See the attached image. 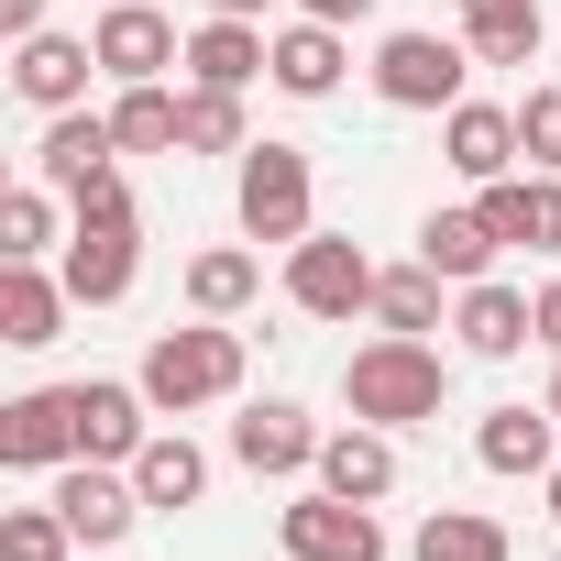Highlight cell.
Instances as JSON below:
<instances>
[{"label":"cell","mask_w":561,"mask_h":561,"mask_svg":"<svg viewBox=\"0 0 561 561\" xmlns=\"http://www.w3.org/2000/svg\"><path fill=\"white\" fill-rule=\"evenodd\" d=\"M440 397H451V364H440L419 331H375V342L342 364V408L375 419V430H419V419H440Z\"/></svg>","instance_id":"cell-1"},{"label":"cell","mask_w":561,"mask_h":561,"mask_svg":"<svg viewBox=\"0 0 561 561\" xmlns=\"http://www.w3.org/2000/svg\"><path fill=\"white\" fill-rule=\"evenodd\" d=\"M133 386L154 397V419H198V408L242 397V331H231V320H187V331H154Z\"/></svg>","instance_id":"cell-2"},{"label":"cell","mask_w":561,"mask_h":561,"mask_svg":"<svg viewBox=\"0 0 561 561\" xmlns=\"http://www.w3.org/2000/svg\"><path fill=\"white\" fill-rule=\"evenodd\" d=\"M78 231H67V298L78 309H122L133 298V275H144V209H133V187H100V198H78L67 209Z\"/></svg>","instance_id":"cell-3"},{"label":"cell","mask_w":561,"mask_h":561,"mask_svg":"<svg viewBox=\"0 0 561 561\" xmlns=\"http://www.w3.org/2000/svg\"><path fill=\"white\" fill-rule=\"evenodd\" d=\"M231 209H242V231L253 242H309L320 220V176H309V154L298 144H242V176H231Z\"/></svg>","instance_id":"cell-4"},{"label":"cell","mask_w":561,"mask_h":561,"mask_svg":"<svg viewBox=\"0 0 561 561\" xmlns=\"http://www.w3.org/2000/svg\"><path fill=\"white\" fill-rule=\"evenodd\" d=\"M375 253L364 242H342V231H309V242H287V309L298 320H353V309H375Z\"/></svg>","instance_id":"cell-5"},{"label":"cell","mask_w":561,"mask_h":561,"mask_svg":"<svg viewBox=\"0 0 561 561\" xmlns=\"http://www.w3.org/2000/svg\"><path fill=\"white\" fill-rule=\"evenodd\" d=\"M473 78V45L462 34H386L375 45V100L386 111H451Z\"/></svg>","instance_id":"cell-6"},{"label":"cell","mask_w":561,"mask_h":561,"mask_svg":"<svg viewBox=\"0 0 561 561\" xmlns=\"http://www.w3.org/2000/svg\"><path fill=\"white\" fill-rule=\"evenodd\" d=\"M34 176H45L67 209H78V198H100V187H122V133H111V111H45Z\"/></svg>","instance_id":"cell-7"},{"label":"cell","mask_w":561,"mask_h":561,"mask_svg":"<svg viewBox=\"0 0 561 561\" xmlns=\"http://www.w3.org/2000/svg\"><path fill=\"white\" fill-rule=\"evenodd\" d=\"M275 550H287V561H386V517L320 484L298 506H275Z\"/></svg>","instance_id":"cell-8"},{"label":"cell","mask_w":561,"mask_h":561,"mask_svg":"<svg viewBox=\"0 0 561 561\" xmlns=\"http://www.w3.org/2000/svg\"><path fill=\"white\" fill-rule=\"evenodd\" d=\"M89 45H100V78H111V89H144V78L187 67V34L154 12V0H111V12L89 23Z\"/></svg>","instance_id":"cell-9"},{"label":"cell","mask_w":561,"mask_h":561,"mask_svg":"<svg viewBox=\"0 0 561 561\" xmlns=\"http://www.w3.org/2000/svg\"><path fill=\"white\" fill-rule=\"evenodd\" d=\"M56 506H67L78 550H122L133 517H154L144 484H133V462H67V473H56Z\"/></svg>","instance_id":"cell-10"},{"label":"cell","mask_w":561,"mask_h":561,"mask_svg":"<svg viewBox=\"0 0 561 561\" xmlns=\"http://www.w3.org/2000/svg\"><path fill=\"white\" fill-rule=\"evenodd\" d=\"M320 419L309 408H287V397H264V408H242L231 419V462L242 473H275V484H287V473H320Z\"/></svg>","instance_id":"cell-11"},{"label":"cell","mask_w":561,"mask_h":561,"mask_svg":"<svg viewBox=\"0 0 561 561\" xmlns=\"http://www.w3.org/2000/svg\"><path fill=\"white\" fill-rule=\"evenodd\" d=\"M0 462H12V473H67L78 462V397L67 386L12 397V408H0Z\"/></svg>","instance_id":"cell-12"},{"label":"cell","mask_w":561,"mask_h":561,"mask_svg":"<svg viewBox=\"0 0 561 561\" xmlns=\"http://www.w3.org/2000/svg\"><path fill=\"white\" fill-rule=\"evenodd\" d=\"M67 397H78V462H133V451L154 440V397H144V386L89 375V386H67Z\"/></svg>","instance_id":"cell-13"},{"label":"cell","mask_w":561,"mask_h":561,"mask_svg":"<svg viewBox=\"0 0 561 561\" xmlns=\"http://www.w3.org/2000/svg\"><path fill=\"white\" fill-rule=\"evenodd\" d=\"M451 331H462V353H473V364H517V353L539 342V298H528V287H495V275H484V287H462V298H451Z\"/></svg>","instance_id":"cell-14"},{"label":"cell","mask_w":561,"mask_h":561,"mask_svg":"<svg viewBox=\"0 0 561 561\" xmlns=\"http://www.w3.org/2000/svg\"><path fill=\"white\" fill-rule=\"evenodd\" d=\"M89 78H100V45L89 34H23L12 45V89L34 111H89Z\"/></svg>","instance_id":"cell-15"},{"label":"cell","mask_w":561,"mask_h":561,"mask_svg":"<svg viewBox=\"0 0 561 561\" xmlns=\"http://www.w3.org/2000/svg\"><path fill=\"white\" fill-rule=\"evenodd\" d=\"M440 154H451L462 187H495V176L528 165V154H517V111H495V100H451V111H440Z\"/></svg>","instance_id":"cell-16"},{"label":"cell","mask_w":561,"mask_h":561,"mask_svg":"<svg viewBox=\"0 0 561 561\" xmlns=\"http://www.w3.org/2000/svg\"><path fill=\"white\" fill-rule=\"evenodd\" d=\"M176 78H187V89H253V78H275V34L209 12V23L187 34V67H176Z\"/></svg>","instance_id":"cell-17"},{"label":"cell","mask_w":561,"mask_h":561,"mask_svg":"<svg viewBox=\"0 0 561 561\" xmlns=\"http://www.w3.org/2000/svg\"><path fill=\"white\" fill-rule=\"evenodd\" d=\"M320 484L353 495V506H386V495H397V430H375V419L331 430V440H320Z\"/></svg>","instance_id":"cell-18"},{"label":"cell","mask_w":561,"mask_h":561,"mask_svg":"<svg viewBox=\"0 0 561 561\" xmlns=\"http://www.w3.org/2000/svg\"><path fill=\"white\" fill-rule=\"evenodd\" d=\"M67 275H45V264H0V342L12 353H45L56 331H67Z\"/></svg>","instance_id":"cell-19"},{"label":"cell","mask_w":561,"mask_h":561,"mask_svg":"<svg viewBox=\"0 0 561 561\" xmlns=\"http://www.w3.org/2000/svg\"><path fill=\"white\" fill-rule=\"evenodd\" d=\"M462 45H473V67H539L550 12L539 0H462Z\"/></svg>","instance_id":"cell-20"},{"label":"cell","mask_w":561,"mask_h":561,"mask_svg":"<svg viewBox=\"0 0 561 561\" xmlns=\"http://www.w3.org/2000/svg\"><path fill=\"white\" fill-rule=\"evenodd\" d=\"M495 253H506V242H495V220H484V209H430V220H419V264H430V275H451V287H484Z\"/></svg>","instance_id":"cell-21"},{"label":"cell","mask_w":561,"mask_h":561,"mask_svg":"<svg viewBox=\"0 0 561 561\" xmlns=\"http://www.w3.org/2000/svg\"><path fill=\"white\" fill-rule=\"evenodd\" d=\"M473 462H484V473H550V462H561V419H550V408H484Z\"/></svg>","instance_id":"cell-22"},{"label":"cell","mask_w":561,"mask_h":561,"mask_svg":"<svg viewBox=\"0 0 561 561\" xmlns=\"http://www.w3.org/2000/svg\"><path fill=\"white\" fill-rule=\"evenodd\" d=\"M133 484H144V506H154V517H176V506H198V495H209V451H198L187 430H154V440L133 451Z\"/></svg>","instance_id":"cell-23"},{"label":"cell","mask_w":561,"mask_h":561,"mask_svg":"<svg viewBox=\"0 0 561 561\" xmlns=\"http://www.w3.org/2000/svg\"><path fill=\"white\" fill-rule=\"evenodd\" d=\"M342 67H353V56H342V23H309V12H298L287 34H275V89H287V100H331Z\"/></svg>","instance_id":"cell-24"},{"label":"cell","mask_w":561,"mask_h":561,"mask_svg":"<svg viewBox=\"0 0 561 561\" xmlns=\"http://www.w3.org/2000/svg\"><path fill=\"white\" fill-rule=\"evenodd\" d=\"M111 133H122V154H176L187 144V89H165V78L122 89L111 100Z\"/></svg>","instance_id":"cell-25"},{"label":"cell","mask_w":561,"mask_h":561,"mask_svg":"<svg viewBox=\"0 0 561 561\" xmlns=\"http://www.w3.org/2000/svg\"><path fill=\"white\" fill-rule=\"evenodd\" d=\"M408 561H517V539H506L484 506H430L419 539H408Z\"/></svg>","instance_id":"cell-26"},{"label":"cell","mask_w":561,"mask_h":561,"mask_svg":"<svg viewBox=\"0 0 561 561\" xmlns=\"http://www.w3.org/2000/svg\"><path fill=\"white\" fill-rule=\"evenodd\" d=\"M253 287H264V264H253L242 242L187 253V309H198V320H242V309H253Z\"/></svg>","instance_id":"cell-27"},{"label":"cell","mask_w":561,"mask_h":561,"mask_svg":"<svg viewBox=\"0 0 561 561\" xmlns=\"http://www.w3.org/2000/svg\"><path fill=\"white\" fill-rule=\"evenodd\" d=\"M45 253H67V242H56V187L23 176L12 198H0V264H45Z\"/></svg>","instance_id":"cell-28"},{"label":"cell","mask_w":561,"mask_h":561,"mask_svg":"<svg viewBox=\"0 0 561 561\" xmlns=\"http://www.w3.org/2000/svg\"><path fill=\"white\" fill-rule=\"evenodd\" d=\"M440 287H451V275H430V264H386V275H375V320L430 342V331H440Z\"/></svg>","instance_id":"cell-29"},{"label":"cell","mask_w":561,"mask_h":561,"mask_svg":"<svg viewBox=\"0 0 561 561\" xmlns=\"http://www.w3.org/2000/svg\"><path fill=\"white\" fill-rule=\"evenodd\" d=\"M0 561H78L67 506H56V495H45V506H12V517H0Z\"/></svg>","instance_id":"cell-30"},{"label":"cell","mask_w":561,"mask_h":561,"mask_svg":"<svg viewBox=\"0 0 561 561\" xmlns=\"http://www.w3.org/2000/svg\"><path fill=\"white\" fill-rule=\"evenodd\" d=\"M242 89H187V144L176 154H242Z\"/></svg>","instance_id":"cell-31"},{"label":"cell","mask_w":561,"mask_h":561,"mask_svg":"<svg viewBox=\"0 0 561 561\" xmlns=\"http://www.w3.org/2000/svg\"><path fill=\"white\" fill-rule=\"evenodd\" d=\"M517 154H528V165H539V176H561V78H550V89H528V100H517Z\"/></svg>","instance_id":"cell-32"},{"label":"cell","mask_w":561,"mask_h":561,"mask_svg":"<svg viewBox=\"0 0 561 561\" xmlns=\"http://www.w3.org/2000/svg\"><path fill=\"white\" fill-rule=\"evenodd\" d=\"M528 253H561V176L528 165Z\"/></svg>","instance_id":"cell-33"},{"label":"cell","mask_w":561,"mask_h":561,"mask_svg":"<svg viewBox=\"0 0 561 561\" xmlns=\"http://www.w3.org/2000/svg\"><path fill=\"white\" fill-rule=\"evenodd\" d=\"M539 353L561 364V275H550V287H539Z\"/></svg>","instance_id":"cell-34"},{"label":"cell","mask_w":561,"mask_h":561,"mask_svg":"<svg viewBox=\"0 0 561 561\" xmlns=\"http://www.w3.org/2000/svg\"><path fill=\"white\" fill-rule=\"evenodd\" d=\"M0 34H12V45H23V34H45V0H0Z\"/></svg>","instance_id":"cell-35"},{"label":"cell","mask_w":561,"mask_h":561,"mask_svg":"<svg viewBox=\"0 0 561 561\" xmlns=\"http://www.w3.org/2000/svg\"><path fill=\"white\" fill-rule=\"evenodd\" d=\"M298 12H309V23H364L375 0H298Z\"/></svg>","instance_id":"cell-36"},{"label":"cell","mask_w":561,"mask_h":561,"mask_svg":"<svg viewBox=\"0 0 561 561\" xmlns=\"http://www.w3.org/2000/svg\"><path fill=\"white\" fill-rule=\"evenodd\" d=\"M209 12H231V23H253V12H264V0H209Z\"/></svg>","instance_id":"cell-37"},{"label":"cell","mask_w":561,"mask_h":561,"mask_svg":"<svg viewBox=\"0 0 561 561\" xmlns=\"http://www.w3.org/2000/svg\"><path fill=\"white\" fill-rule=\"evenodd\" d=\"M539 484H550V517H561V462H550V473H539Z\"/></svg>","instance_id":"cell-38"},{"label":"cell","mask_w":561,"mask_h":561,"mask_svg":"<svg viewBox=\"0 0 561 561\" xmlns=\"http://www.w3.org/2000/svg\"><path fill=\"white\" fill-rule=\"evenodd\" d=\"M539 408H550V419H561V375H550V397H539Z\"/></svg>","instance_id":"cell-39"},{"label":"cell","mask_w":561,"mask_h":561,"mask_svg":"<svg viewBox=\"0 0 561 561\" xmlns=\"http://www.w3.org/2000/svg\"><path fill=\"white\" fill-rule=\"evenodd\" d=\"M100 561H111V550H100Z\"/></svg>","instance_id":"cell-40"}]
</instances>
